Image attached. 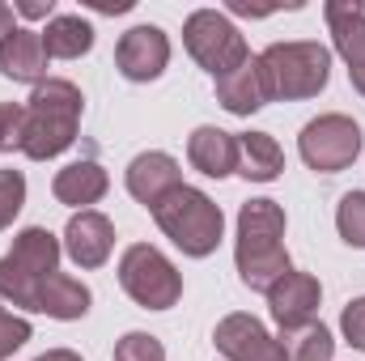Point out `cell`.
<instances>
[{"mask_svg":"<svg viewBox=\"0 0 365 361\" xmlns=\"http://www.w3.org/2000/svg\"><path fill=\"white\" fill-rule=\"evenodd\" d=\"M319 302H323V289L310 272H284L268 289V306H272V319L280 332L310 327L314 315H319Z\"/></svg>","mask_w":365,"mask_h":361,"instance_id":"10","label":"cell"},{"mask_svg":"<svg viewBox=\"0 0 365 361\" xmlns=\"http://www.w3.org/2000/svg\"><path fill=\"white\" fill-rule=\"evenodd\" d=\"M187 158L200 175L208 179H225L238 171V136L221 132V128H195L187 141Z\"/></svg>","mask_w":365,"mask_h":361,"instance_id":"17","label":"cell"},{"mask_svg":"<svg viewBox=\"0 0 365 361\" xmlns=\"http://www.w3.org/2000/svg\"><path fill=\"white\" fill-rule=\"evenodd\" d=\"M217 98H221V106H225L230 115H251V111H259L264 102H272L259 56H251L247 64H238L234 73H225V77L217 81Z\"/></svg>","mask_w":365,"mask_h":361,"instance_id":"15","label":"cell"},{"mask_svg":"<svg viewBox=\"0 0 365 361\" xmlns=\"http://www.w3.org/2000/svg\"><path fill=\"white\" fill-rule=\"evenodd\" d=\"M182 43H187V51H191V60H195L204 73H212L217 81H221L225 73H234L238 64L251 60V47H247V39L238 34V26H234L225 13H217V9H195V13L187 17V26H182Z\"/></svg>","mask_w":365,"mask_h":361,"instance_id":"6","label":"cell"},{"mask_svg":"<svg viewBox=\"0 0 365 361\" xmlns=\"http://www.w3.org/2000/svg\"><path fill=\"white\" fill-rule=\"evenodd\" d=\"M119 285L128 289V298L145 310H170L182 298V276L175 272V264L149 247V243H136L123 251L119 260Z\"/></svg>","mask_w":365,"mask_h":361,"instance_id":"7","label":"cell"},{"mask_svg":"<svg viewBox=\"0 0 365 361\" xmlns=\"http://www.w3.org/2000/svg\"><path fill=\"white\" fill-rule=\"evenodd\" d=\"M331 357H336V340H331V332H327L323 323H310V327H302L297 349H293V357L289 361H331Z\"/></svg>","mask_w":365,"mask_h":361,"instance_id":"23","label":"cell"},{"mask_svg":"<svg viewBox=\"0 0 365 361\" xmlns=\"http://www.w3.org/2000/svg\"><path fill=\"white\" fill-rule=\"evenodd\" d=\"M115 64L128 81H158L170 64V39L158 26H132L115 47Z\"/></svg>","mask_w":365,"mask_h":361,"instance_id":"11","label":"cell"},{"mask_svg":"<svg viewBox=\"0 0 365 361\" xmlns=\"http://www.w3.org/2000/svg\"><path fill=\"white\" fill-rule=\"evenodd\" d=\"M56 264H60V238L43 225L21 230L13 238V251L0 260V298L21 310H34V293L56 272Z\"/></svg>","mask_w":365,"mask_h":361,"instance_id":"4","label":"cell"},{"mask_svg":"<svg viewBox=\"0 0 365 361\" xmlns=\"http://www.w3.org/2000/svg\"><path fill=\"white\" fill-rule=\"evenodd\" d=\"M106 187H110V179H106V171L98 162H73L51 183L56 200L68 204V208H81V213H86V204H98L106 195Z\"/></svg>","mask_w":365,"mask_h":361,"instance_id":"18","label":"cell"},{"mask_svg":"<svg viewBox=\"0 0 365 361\" xmlns=\"http://www.w3.org/2000/svg\"><path fill=\"white\" fill-rule=\"evenodd\" d=\"M264 77L272 98H314L331 77V51L323 43H272L264 56Z\"/></svg>","mask_w":365,"mask_h":361,"instance_id":"5","label":"cell"},{"mask_svg":"<svg viewBox=\"0 0 365 361\" xmlns=\"http://www.w3.org/2000/svg\"><path fill=\"white\" fill-rule=\"evenodd\" d=\"M34 361H81V357L68 353V349H51V353H43V357H34Z\"/></svg>","mask_w":365,"mask_h":361,"instance_id":"31","label":"cell"},{"mask_svg":"<svg viewBox=\"0 0 365 361\" xmlns=\"http://www.w3.org/2000/svg\"><path fill=\"white\" fill-rule=\"evenodd\" d=\"M93 47V26L77 13H64V17H51L47 30H43V51L47 60H81Z\"/></svg>","mask_w":365,"mask_h":361,"instance_id":"21","label":"cell"},{"mask_svg":"<svg viewBox=\"0 0 365 361\" xmlns=\"http://www.w3.org/2000/svg\"><path fill=\"white\" fill-rule=\"evenodd\" d=\"M238 276L247 289L268 293L284 272H293L284 251V208L276 200H247L238 213Z\"/></svg>","mask_w":365,"mask_h":361,"instance_id":"1","label":"cell"},{"mask_svg":"<svg viewBox=\"0 0 365 361\" xmlns=\"http://www.w3.org/2000/svg\"><path fill=\"white\" fill-rule=\"evenodd\" d=\"M336 225H340V238L349 247L365 251V191H349L336 208Z\"/></svg>","mask_w":365,"mask_h":361,"instance_id":"22","label":"cell"},{"mask_svg":"<svg viewBox=\"0 0 365 361\" xmlns=\"http://www.w3.org/2000/svg\"><path fill=\"white\" fill-rule=\"evenodd\" d=\"M175 187H182V171L170 153H140V158L128 166V191H132L145 208L162 204Z\"/></svg>","mask_w":365,"mask_h":361,"instance_id":"14","label":"cell"},{"mask_svg":"<svg viewBox=\"0 0 365 361\" xmlns=\"http://www.w3.org/2000/svg\"><path fill=\"white\" fill-rule=\"evenodd\" d=\"M81 106H86V98H81V90L73 81L47 77L43 86H34L30 102H26V136H21L26 158L47 162V158L64 153L77 141Z\"/></svg>","mask_w":365,"mask_h":361,"instance_id":"2","label":"cell"},{"mask_svg":"<svg viewBox=\"0 0 365 361\" xmlns=\"http://www.w3.org/2000/svg\"><path fill=\"white\" fill-rule=\"evenodd\" d=\"M34 310L51 315V319H81L90 310V289L64 272H51L34 293Z\"/></svg>","mask_w":365,"mask_h":361,"instance_id":"19","label":"cell"},{"mask_svg":"<svg viewBox=\"0 0 365 361\" xmlns=\"http://www.w3.org/2000/svg\"><path fill=\"white\" fill-rule=\"evenodd\" d=\"M115 361H166V349L158 336L149 332H128L119 345H115Z\"/></svg>","mask_w":365,"mask_h":361,"instance_id":"24","label":"cell"},{"mask_svg":"<svg viewBox=\"0 0 365 361\" xmlns=\"http://www.w3.org/2000/svg\"><path fill=\"white\" fill-rule=\"evenodd\" d=\"M340 332H344V340H349L353 349H361L365 353V298H353V302L344 306V315H340Z\"/></svg>","mask_w":365,"mask_h":361,"instance_id":"28","label":"cell"},{"mask_svg":"<svg viewBox=\"0 0 365 361\" xmlns=\"http://www.w3.org/2000/svg\"><path fill=\"white\" fill-rule=\"evenodd\" d=\"M149 213H153V221L162 225V234L179 247L182 255H195V260L212 255L217 243H221V234H225V217L212 204V195H204L200 187H187V183L175 187Z\"/></svg>","mask_w":365,"mask_h":361,"instance_id":"3","label":"cell"},{"mask_svg":"<svg viewBox=\"0 0 365 361\" xmlns=\"http://www.w3.org/2000/svg\"><path fill=\"white\" fill-rule=\"evenodd\" d=\"M110 247H115V225L93 208L77 213L64 230V251L77 268H102L110 260Z\"/></svg>","mask_w":365,"mask_h":361,"instance_id":"12","label":"cell"},{"mask_svg":"<svg viewBox=\"0 0 365 361\" xmlns=\"http://www.w3.org/2000/svg\"><path fill=\"white\" fill-rule=\"evenodd\" d=\"M365 136L361 128L349 119V115H319L302 128L297 136V149H302V162L319 175H336V171H349L361 153Z\"/></svg>","mask_w":365,"mask_h":361,"instance_id":"8","label":"cell"},{"mask_svg":"<svg viewBox=\"0 0 365 361\" xmlns=\"http://www.w3.org/2000/svg\"><path fill=\"white\" fill-rule=\"evenodd\" d=\"M13 30H17V26H13V4H4V0H0V43H4Z\"/></svg>","mask_w":365,"mask_h":361,"instance_id":"30","label":"cell"},{"mask_svg":"<svg viewBox=\"0 0 365 361\" xmlns=\"http://www.w3.org/2000/svg\"><path fill=\"white\" fill-rule=\"evenodd\" d=\"M21 136H26V106L0 102V153L21 149Z\"/></svg>","mask_w":365,"mask_h":361,"instance_id":"26","label":"cell"},{"mask_svg":"<svg viewBox=\"0 0 365 361\" xmlns=\"http://www.w3.org/2000/svg\"><path fill=\"white\" fill-rule=\"evenodd\" d=\"M26 340H30V323H26L21 315H9V310L0 306V361L13 357Z\"/></svg>","mask_w":365,"mask_h":361,"instance_id":"27","label":"cell"},{"mask_svg":"<svg viewBox=\"0 0 365 361\" xmlns=\"http://www.w3.org/2000/svg\"><path fill=\"white\" fill-rule=\"evenodd\" d=\"M26 204V179L21 171H0V230L13 225V217L21 213Z\"/></svg>","mask_w":365,"mask_h":361,"instance_id":"25","label":"cell"},{"mask_svg":"<svg viewBox=\"0 0 365 361\" xmlns=\"http://www.w3.org/2000/svg\"><path fill=\"white\" fill-rule=\"evenodd\" d=\"M51 9H56V0H17L13 4V13H21V17H51Z\"/></svg>","mask_w":365,"mask_h":361,"instance_id":"29","label":"cell"},{"mask_svg":"<svg viewBox=\"0 0 365 361\" xmlns=\"http://www.w3.org/2000/svg\"><path fill=\"white\" fill-rule=\"evenodd\" d=\"M0 73L9 81H30L43 86L47 81V51H43V34L34 30H13L0 43Z\"/></svg>","mask_w":365,"mask_h":361,"instance_id":"16","label":"cell"},{"mask_svg":"<svg viewBox=\"0 0 365 361\" xmlns=\"http://www.w3.org/2000/svg\"><path fill=\"white\" fill-rule=\"evenodd\" d=\"M284 171V153L268 132H247L238 136V175L251 183H272Z\"/></svg>","mask_w":365,"mask_h":361,"instance_id":"20","label":"cell"},{"mask_svg":"<svg viewBox=\"0 0 365 361\" xmlns=\"http://www.w3.org/2000/svg\"><path fill=\"white\" fill-rule=\"evenodd\" d=\"M212 345L217 353L230 361H289L284 345L276 340L272 332L255 319V315H225L212 332Z\"/></svg>","mask_w":365,"mask_h":361,"instance_id":"9","label":"cell"},{"mask_svg":"<svg viewBox=\"0 0 365 361\" xmlns=\"http://www.w3.org/2000/svg\"><path fill=\"white\" fill-rule=\"evenodd\" d=\"M327 26H331L336 51L349 64L353 90L365 93V9L361 4H327Z\"/></svg>","mask_w":365,"mask_h":361,"instance_id":"13","label":"cell"}]
</instances>
